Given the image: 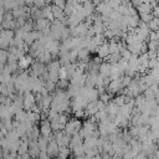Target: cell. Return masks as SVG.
<instances>
[{
	"label": "cell",
	"mask_w": 159,
	"mask_h": 159,
	"mask_svg": "<svg viewBox=\"0 0 159 159\" xmlns=\"http://www.w3.org/2000/svg\"><path fill=\"white\" fill-rule=\"evenodd\" d=\"M51 130H52L51 122H48V120H42V122H41V125H40V133H41V135L50 138ZM50 140H51V139H50Z\"/></svg>",
	"instance_id": "1"
},
{
	"label": "cell",
	"mask_w": 159,
	"mask_h": 159,
	"mask_svg": "<svg viewBox=\"0 0 159 159\" xmlns=\"http://www.w3.org/2000/svg\"><path fill=\"white\" fill-rule=\"evenodd\" d=\"M15 118H16V120H19V122H26L27 112H25V111L20 109V111H17V112L15 113Z\"/></svg>",
	"instance_id": "2"
},
{
	"label": "cell",
	"mask_w": 159,
	"mask_h": 159,
	"mask_svg": "<svg viewBox=\"0 0 159 159\" xmlns=\"http://www.w3.org/2000/svg\"><path fill=\"white\" fill-rule=\"evenodd\" d=\"M7 56H9V51L0 48V62L2 63H7Z\"/></svg>",
	"instance_id": "3"
},
{
	"label": "cell",
	"mask_w": 159,
	"mask_h": 159,
	"mask_svg": "<svg viewBox=\"0 0 159 159\" xmlns=\"http://www.w3.org/2000/svg\"><path fill=\"white\" fill-rule=\"evenodd\" d=\"M66 0H53V4L56 5V6H60V7H62V9H65V6H66Z\"/></svg>",
	"instance_id": "4"
},
{
	"label": "cell",
	"mask_w": 159,
	"mask_h": 159,
	"mask_svg": "<svg viewBox=\"0 0 159 159\" xmlns=\"http://www.w3.org/2000/svg\"><path fill=\"white\" fill-rule=\"evenodd\" d=\"M34 4V0H25V5H27V6H31Z\"/></svg>",
	"instance_id": "5"
}]
</instances>
